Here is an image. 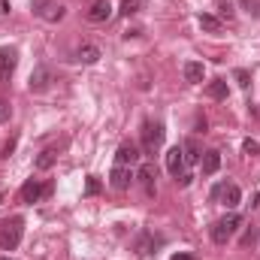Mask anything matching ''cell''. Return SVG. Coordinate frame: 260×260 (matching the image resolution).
I'll return each instance as SVG.
<instances>
[{"instance_id":"1","label":"cell","mask_w":260,"mask_h":260,"mask_svg":"<svg viewBox=\"0 0 260 260\" xmlns=\"http://www.w3.org/2000/svg\"><path fill=\"white\" fill-rule=\"evenodd\" d=\"M21 233H24V221H21L18 215L0 221V248H3V251H15L18 242H21Z\"/></svg>"},{"instance_id":"2","label":"cell","mask_w":260,"mask_h":260,"mask_svg":"<svg viewBox=\"0 0 260 260\" xmlns=\"http://www.w3.org/2000/svg\"><path fill=\"white\" fill-rule=\"evenodd\" d=\"M239 224H242V218H239L236 212L224 215V218H221V221H215V224H212V230H209V233H212V242H215V245H227V242L233 239V233L239 230Z\"/></svg>"},{"instance_id":"3","label":"cell","mask_w":260,"mask_h":260,"mask_svg":"<svg viewBox=\"0 0 260 260\" xmlns=\"http://www.w3.org/2000/svg\"><path fill=\"white\" fill-rule=\"evenodd\" d=\"M160 145H164V124L145 121L142 124V148H145V154H157Z\"/></svg>"},{"instance_id":"4","label":"cell","mask_w":260,"mask_h":260,"mask_svg":"<svg viewBox=\"0 0 260 260\" xmlns=\"http://www.w3.org/2000/svg\"><path fill=\"white\" fill-rule=\"evenodd\" d=\"M52 85V70L49 67H37L34 73H30V82H27V88L34 91V94H40V91H46Z\"/></svg>"},{"instance_id":"5","label":"cell","mask_w":260,"mask_h":260,"mask_svg":"<svg viewBox=\"0 0 260 260\" xmlns=\"http://www.w3.org/2000/svg\"><path fill=\"white\" fill-rule=\"evenodd\" d=\"M15 64H18V52L15 49H0V79L9 82V76L15 73Z\"/></svg>"},{"instance_id":"6","label":"cell","mask_w":260,"mask_h":260,"mask_svg":"<svg viewBox=\"0 0 260 260\" xmlns=\"http://www.w3.org/2000/svg\"><path fill=\"white\" fill-rule=\"evenodd\" d=\"M136 179H139V185H142V191H145V194L154 197V179H157L154 164H142V167H139V173H136Z\"/></svg>"},{"instance_id":"7","label":"cell","mask_w":260,"mask_h":260,"mask_svg":"<svg viewBox=\"0 0 260 260\" xmlns=\"http://www.w3.org/2000/svg\"><path fill=\"white\" fill-rule=\"evenodd\" d=\"M130 182H133L130 167H118V164H115V170H112V176H109V185H112L115 191H127Z\"/></svg>"},{"instance_id":"8","label":"cell","mask_w":260,"mask_h":260,"mask_svg":"<svg viewBox=\"0 0 260 260\" xmlns=\"http://www.w3.org/2000/svg\"><path fill=\"white\" fill-rule=\"evenodd\" d=\"M115 164H118V167H133V164H139V148H136L133 142H124V145L115 151Z\"/></svg>"},{"instance_id":"9","label":"cell","mask_w":260,"mask_h":260,"mask_svg":"<svg viewBox=\"0 0 260 260\" xmlns=\"http://www.w3.org/2000/svg\"><path fill=\"white\" fill-rule=\"evenodd\" d=\"M200 170H203V176H215L218 170H221V151H203V157H200Z\"/></svg>"},{"instance_id":"10","label":"cell","mask_w":260,"mask_h":260,"mask_svg":"<svg viewBox=\"0 0 260 260\" xmlns=\"http://www.w3.org/2000/svg\"><path fill=\"white\" fill-rule=\"evenodd\" d=\"M182 167H185V151H182V145H176V148L167 151V170L179 179L182 176Z\"/></svg>"},{"instance_id":"11","label":"cell","mask_w":260,"mask_h":260,"mask_svg":"<svg viewBox=\"0 0 260 260\" xmlns=\"http://www.w3.org/2000/svg\"><path fill=\"white\" fill-rule=\"evenodd\" d=\"M109 15H112V3H109V0H97V3H94V6L88 9V18H91L94 24H100V21H106Z\"/></svg>"},{"instance_id":"12","label":"cell","mask_w":260,"mask_h":260,"mask_svg":"<svg viewBox=\"0 0 260 260\" xmlns=\"http://www.w3.org/2000/svg\"><path fill=\"white\" fill-rule=\"evenodd\" d=\"M40 197H43V185H40V182H34V179L24 182V188H21V203H37Z\"/></svg>"},{"instance_id":"13","label":"cell","mask_w":260,"mask_h":260,"mask_svg":"<svg viewBox=\"0 0 260 260\" xmlns=\"http://www.w3.org/2000/svg\"><path fill=\"white\" fill-rule=\"evenodd\" d=\"M221 200H224V206H227V209H236V206H239V200H242V191H239L236 185H224Z\"/></svg>"},{"instance_id":"14","label":"cell","mask_w":260,"mask_h":260,"mask_svg":"<svg viewBox=\"0 0 260 260\" xmlns=\"http://www.w3.org/2000/svg\"><path fill=\"white\" fill-rule=\"evenodd\" d=\"M203 73H206V70H203L200 61H188V64H185V82L200 85V82H203Z\"/></svg>"},{"instance_id":"15","label":"cell","mask_w":260,"mask_h":260,"mask_svg":"<svg viewBox=\"0 0 260 260\" xmlns=\"http://www.w3.org/2000/svg\"><path fill=\"white\" fill-rule=\"evenodd\" d=\"M76 61H82V64H97V61H100V49H97V46H82V49L76 52Z\"/></svg>"},{"instance_id":"16","label":"cell","mask_w":260,"mask_h":260,"mask_svg":"<svg viewBox=\"0 0 260 260\" xmlns=\"http://www.w3.org/2000/svg\"><path fill=\"white\" fill-rule=\"evenodd\" d=\"M182 151H185V164H200V157H203V151H200V142H197V139H188V142L182 145Z\"/></svg>"},{"instance_id":"17","label":"cell","mask_w":260,"mask_h":260,"mask_svg":"<svg viewBox=\"0 0 260 260\" xmlns=\"http://www.w3.org/2000/svg\"><path fill=\"white\" fill-rule=\"evenodd\" d=\"M227 91H230V88H227V82H224V79H215V82H209V88H206V94H209L212 100H224V97H227Z\"/></svg>"},{"instance_id":"18","label":"cell","mask_w":260,"mask_h":260,"mask_svg":"<svg viewBox=\"0 0 260 260\" xmlns=\"http://www.w3.org/2000/svg\"><path fill=\"white\" fill-rule=\"evenodd\" d=\"M55 160H58V151H55V148H46V151H40V157H37V170H52Z\"/></svg>"},{"instance_id":"19","label":"cell","mask_w":260,"mask_h":260,"mask_svg":"<svg viewBox=\"0 0 260 260\" xmlns=\"http://www.w3.org/2000/svg\"><path fill=\"white\" fill-rule=\"evenodd\" d=\"M157 245H160V239H154L151 233H142V239L136 242V251H139V254H151Z\"/></svg>"},{"instance_id":"20","label":"cell","mask_w":260,"mask_h":260,"mask_svg":"<svg viewBox=\"0 0 260 260\" xmlns=\"http://www.w3.org/2000/svg\"><path fill=\"white\" fill-rule=\"evenodd\" d=\"M197 21H200V27L209 30V34H218V30H221V18H215V15H209V12H203Z\"/></svg>"},{"instance_id":"21","label":"cell","mask_w":260,"mask_h":260,"mask_svg":"<svg viewBox=\"0 0 260 260\" xmlns=\"http://www.w3.org/2000/svg\"><path fill=\"white\" fill-rule=\"evenodd\" d=\"M52 6H55V0H34V3H30V9H34V15H40V18H46Z\"/></svg>"},{"instance_id":"22","label":"cell","mask_w":260,"mask_h":260,"mask_svg":"<svg viewBox=\"0 0 260 260\" xmlns=\"http://www.w3.org/2000/svg\"><path fill=\"white\" fill-rule=\"evenodd\" d=\"M100 191H103L100 179H97V176H88V182H85V194H88V197H94V194H100Z\"/></svg>"},{"instance_id":"23","label":"cell","mask_w":260,"mask_h":260,"mask_svg":"<svg viewBox=\"0 0 260 260\" xmlns=\"http://www.w3.org/2000/svg\"><path fill=\"white\" fill-rule=\"evenodd\" d=\"M139 9H142V3H139V0H124V3H121V15H133V12H139Z\"/></svg>"},{"instance_id":"24","label":"cell","mask_w":260,"mask_h":260,"mask_svg":"<svg viewBox=\"0 0 260 260\" xmlns=\"http://www.w3.org/2000/svg\"><path fill=\"white\" fill-rule=\"evenodd\" d=\"M233 79L239 82V88H248V85H251V73H248V70H236Z\"/></svg>"},{"instance_id":"25","label":"cell","mask_w":260,"mask_h":260,"mask_svg":"<svg viewBox=\"0 0 260 260\" xmlns=\"http://www.w3.org/2000/svg\"><path fill=\"white\" fill-rule=\"evenodd\" d=\"M242 151H245L248 157H254V154H260V145L254 139H245V142H242Z\"/></svg>"},{"instance_id":"26","label":"cell","mask_w":260,"mask_h":260,"mask_svg":"<svg viewBox=\"0 0 260 260\" xmlns=\"http://www.w3.org/2000/svg\"><path fill=\"white\" fill-rule=\"evenodd\" d=\"M46 18H49V21H61V18H64V6H52Z\"/></svg>"},{"instance_id":"27","label":"cell","mask_w":260,"mask_h":260,"mask_svg":"<svg viewBox=\"0 0 260 260\" xmlns=\"http://www.w3.org/2000/svg\"><path fill=\"white\" fill-rule=\"evenodd\" d=\"M15 142H18V139H15V136H12V139H9V142H6V145H3V151H0V157H9V154H12V151H15Z\"/></svg>"},{"instance_id":"28","label":"cell","mask_w":260,"mask_h":260,"mask_svg":"<svg viewBox=\"0 0 260 260\" xmlns=\"http://www.w3.org/2000/svg\"><path fill=\"white\" fill-rule=\"evenodd\" d=\"M9 112H12V109H9V103H6V100H0V124H3V121H9Z\"/></svg>"},{"instance_id":"29","label":"cell","mask_w":260,"mask_h":260,"mask_svg":"<svg viewBox=\"0 0 260 260\" xmlns=\"http://www.w3.org/2000/svg\"><path fill=\"white\" fill-rule=\"evenodd\" d=\"M218 9H221V15H224V18H233V9H230V3H224V0H221V3H218Z\"/></svg>"},{"instance_id":"30","label":"cell","mask_w":260,"mask_h":260,"mask_svg":"<svg viewBox=\"0 0 260 260\" xmlns=\"http://www.w3.org/2000/svg\"><path fill=\"white\" fill-rule=\"evenodd\" d=\"M176 182H179V188H188V185H191V176H188V173H185V176H179V179H176Z\"/></svg>"},{"instance_id":"31","label":"cell","mask_w":260,"mask_h":260,"mask_svg":"<svg viewBox=\"0 0 260 260\" xmlns=\"http://www.w3.org/2000/svg\"><path fill=\"white\" fill-rule=\"evenodd\" d=\"M170 260H194V257H191V254H173Z\"/></svg>"},{"instance_id":"32","label":"cell","mask_w":260,"mask_h":260,"mask_svg":"<svg viewBox=\"0 0 260 260\" xmlns=\"http://www.w3.org/2000/svg\"><path fill=\"white\" fill-rule=\"evenodd\" d=\"M242 3H245V6H248V3H251V0H242Z\"/></svg>"},{"instance_id":"33","label":"cell","mask_w":260,"mask_h":260,"mask_svg":"<svg viewBox=\"0 0 260 260\" xmlns=\"http://www.w3.org/2000/svg\"><path fill=\"white\" fill-rule=\"evenodd\" d=\"M0 200H3V197H0Z\"/></svg>"},{"instance_id":"34","label":"cell","mask_w":260,"mask_h":260,"mask_svg":"<svg viewBox=\"0 0 260 260\" xmlns=\"http://www.w3.org/2000/svg\"><path fill=\"white\" fill-rule=\"evenodd\" d=\"M6 260H9V257H6Z\"/></svg>"}]
</instances>
